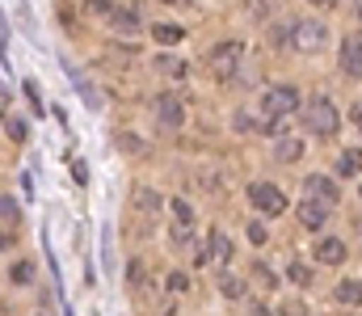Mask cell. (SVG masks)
<instances>
[{
	"label": "cell",
	"instance_id": "cell-6",
	"mask_svg": "<svg viewBox=\"0 0 362 316\" xmlns=\"http://www.w3.org/2000/svg\"><path fill=\"white\" fill-rule=\"evenodd\" d=\"M303 194H308V199H316V203H329V207H337V203H341L337 182H329L325 173H312V177L303 182Z\"/></svg>",
	"mask_w": 362,
	"mask_h": 316
},
{
	"label": "cell",
	"instance_id": "cell-25",
	"mask_svg": "<svg viewBox=\"0 0 362 316\" xmlns=\"http://www.w3.org/2000/svg\"><path fill=\"white\" fill-rule=\"evenodd\" d=\"M0 219H4V223L17 219V203H13V199H0Z\"/></svg>",
	"mask_w": 362,
	"mask_h": 316
},
{
	"label": "cell",
	"instance_id": "cell-31",
	"mask_svg": "<svg viewBox=\"0 0 362 316\" xmlns=\"http://www.w3.org/2000/svg\"><path fill=\"white\" fill-rule=\"evenodd\" d=\"M185 287H189L185 274H169V291H185Z\"/></svg>",
	"mask_w": 362,
	"mask_h": 316
},
{
	"label": "cell",
	"instance_id": "cell-23",
	"mask_svg": "<svg viewBox=\"0 0 362 316\" xmlns=\"http://www.w3.org/2000/svg\"><path fill=\"white\" fill-rule=\"evenodd\" d=\"M8 139H13V144L25 139V122H21V118H8Z\"/></svg>",
	"mask_w": 362,
	"mask_h": 316
},
{
	"label": "cell",
	"instance_id": "cell-22",
	"mask_svg": "<svg viewBox=\"0 0 362 316\" xmlns=\"http://www.w3.org/2000/svg\"><path fill=\"white\" fill-rule=\"evenodd\" d=\"M127 279H131V287L139 291V287H144V279H148V270H144L139 262H131V266H127Z\"/></svg>",
	"mask_w": 362,
	"mask_h": 316
},
{
	"label": "cell",
	"instance_id": "cell-26",
	"mask_svg": "<svg viewBox=\"0 0 362 316\" xmlns=\"http://www.w3.org/2000/svg\"><path fill=\"white\" fill-rule=\"evenodd\" d=\"M219 287H223V295H240V291H245V287H240L232 274H223V279H219Z\"/></svg>",
	"mask_w": 362,
	"mask_h": 316
},
{
	"label": "cell",
	"instance_id": "cell-10",
	"mask_svg": "<svg viewBox=\"0 0 362 316\" xmlns=\"http://www.w3.org/2000/svg\"><path fill=\"white\" fill-rule=\"evenodd\" d=\"M316 257H320L325 266H337V262H346V245L329 236V240H320V245H316Z\"/></svg>",
	"mask_w": 362,
	"mask_h": 316
},
{
	"label": "cell",
	"instance_id": "cell-2",
	"mask_svg": "<svg viewBox=\"0 0 362 316\" xmlns=\"http://www.w3.org/2000/svg\"><path fill=\"white\" fill-rule=\"evenodd\" d=\"M206 68L215 81H232L240 72V42H219L211 55H206Z\"/></svg>",
	"mask_w": 362,
	"mask_h": 316
},
{
	"label": "cell",
	"instance_id": "cell-37",
	"mask_svg": "<svg viewBox=\"0 0 362 316\" xmlns=\"http://www.w3.org/2000/svg\"><path fill=\"white\" fill-rule=\"evenodd\" d=\"M165 4H173V0H165Z\"/></svg>",
	"mask_w": 362,
	"mask_h": 316
},
{
	"label": "cell",
	"instance_id": "cell-13",
	"mask_svg": "<svg viewBox=\"0 0 362 316\" xmlns=\"http://www.w3.org/2000/svg\"><path fill=\"white\" fill-rule=\"evenodd\" d=\"M152 38H156V42H165V47H173V42L185 38V30L173 25V21H160V25H152Z\"/></svg>",
	"mask_w": 362,
	"mask_h": 316
},
{
	"label": "cell",
	"instance_id": "cell-1",
	"mask_svg": "<svg viewBox=\"0 0 362 316\" xmlns=\"http://www.w3.org/2000/svg\"><path fill=\"white\" fill-rule=\"evenodd\" d=\"M303 122H308L312 135H333V131L341 127V114H337V105L333 102L316 98V102H308V110H303Z\"/></svg>",
	"mask_w": 362,
	"mask_h": 316
},
{
	"label": "cell",
	"instance_id": "cell-19",
	"mask_svg": "<svg viewBox=\"0 0 362 316\" xmlns=\"http://www.w3.org/2000/svg\"><path fill=\"white\" fill-rule=\"evenodd\" d=\"M173 219H177V223H194V211H189L185 199H173Z\"/></svg>",
	"mask_w": 362,
	"mask_h": 316
},
{
	"label": "cell",
	"instance_id": "cell-33",
	"mask_svg": "<svg viewBox=\"0 0 362 316\" xmlns=\"http://www.w3.org/2000/svg\"><path fill=\"white\" fill-rule=\"evenodd\" d=\"M312 4H320V8H333V4H341V0H312Z\"/></svg>",
	"mask_w": 362,
	"mask_h": 316
},
{
	"label": "cell",
	"instance_id": "cell-36",
	"mask_svg": "<svg viewBox=\"0 0 362 316\" xmlns=\"http://www.w3.org/2000/svg\"><path fill=\"white\" fill-rule=\"evenodd\" d=\"M358 17H362V4H358Z\"/></svg>",
	"mask_w": 362,
	"mask_h": 316
},
{
	"label": "cell",
	"instance_id": "cell-8",
	"mask_svg": "<svg viewBox=\"0 0 362 316\" xmlns=\"http://www.w3.org/2000/svg\"><path fill=\"white\" fill-rule=\"evenodd\" d=\"M341 68H346L350 76H362V34H350V38L341 42Z\"/></svg>",
	"mask_w": 362,
	"mask_h": 316
},
{
	"label": "cell",
	"instance_id": "cell-7",
	"mask_svg": "<svg viewBox=\"0 0 362 316\" xmlns=\"http://www.w3.org/2000/svg\"><path fill=\"white\" fill-rule=\"evenodd\" d=\"M156 118H160V127H181L185 105H181L173 93H160V98H156Z\"/></svg>",
	"mask_w": 362,
	"mask_h": 316
},
{
	"label": "cell",
	"instance_id": "cell-9",
	"mask_svg": "<svg viewBox=\"0 0 362 316\" xmlns=\"http://www.w3.org/2000/svg\"><path fill=\"white\" fill-rule=\"evenodd\" d=\"M299 219H303V228H325V219H329V203H316V199H303V207H299Z\"/></svg>",
	"mask_w": 362,
	"mask_h": 316
},
{
	"label": "cell",
	"instance_id": "cell-24",
	"mask_svg": "<svg viewBox=\"0 0 362 316\" xmlns=\"http://www.w3.org/2000/svg\"><path fill=\"white\" fill-rule=\"evenodd\" d=\"M291 283H299V287H308V283H312V274H308V266H299V262H295V266H291Z\"/></svg>",
	"mask_w": 362,
	"mask_h": 316
},
{
	"label": "cell",
	"instance_id": "cell-34",
	"mask_svg": "<svg viewBox=\"0 0 362 316\" xmlns=\"http://www.w3.org/2000/svg\"><path fill=\"white\" fill-rule=\"evenodd\" d=\"M354 118H358V122H362V105H358V110H354Z\"/></svg>",
	"mask_w": 362,
	"mask_h": 316
},
{
	"label": "cell",
	"instance_id": "cell-28",
	"mask_svg": "<svg viewBox=\"0 0 362 316\" xmlns=\"http://www.w3.org/2000/svg\"><path fill=\"white\" fill-rule=\"evenodd\" d=\"M72 177L85 186V182H89V165H85V160H72Z\"/></svg>",
	"mask_w": 362,
	"mask_h": 316
},
{
	"label": "cell",
	"instance_id": "cell-5",
	"mask_svg": "<svg viewBox=\"0 0 362 316\" xmlns=\"http://www.w3.org/2000/svg\"><path fill=\"white\" fill-rule=\"evenodd\" d=\"M249 199H253V207L266 211V215H282L286 211V194L278 186H270V182H253L249 186Z\"/></svg>",
	"mask_w": 362,
	"mask_h": 316
},
{
	"label": "cell",
	"instance_id": "cell-32",
	"mask_svg": "<svg viewBox=\"0 0 362 316\" xmlns=\"http://www.w3.org/2000/svg\"><path fill=\"white\" fill-rule=\"evenodd\" d=\"M4 13V8H0ZM4 47H8V25H4V17H0V55H4Z\"/></svg>",
	"mask_w": 362,
	"mask_h": 316
},
{
	"label": "cell",
	"instance_id": "cell-11",
	"mask_svg": "<svg viewBox=\"0 0 362 316\" xmlns=\"http://www.w3.org/2000/svg\"><path fill=\"white\" fill-rule=\"evenodd\" d=\"M337 304L358 308V304H362V283H358V279H341V283H337Z\"/></svg>",
	"mask_w": 362,
	"mask_h": 316
},
{
	"label": "cell",
	"instance_id": "cell-17",
	"mask_svg": "<svg viewBox=\"0 0 362 316\" xmlns=\"http://www.w3.org/2000/svg\"><path fill=\"white\" fill-rule=\"evenodd\" d=\"M211 257L223 266V262H232V240L223 236V232H211Z\"/></svg>",
	"mask_w": 362,
	"mask_h": 316
},
{
	"label": "cell",
	"instance_id": "cell-29",
	"mask_svg": "<svg viewBox=\"0 0 362 316\" xmlns=\"http://www.w3.org/2000/svg\"><path fill=\"white\" fill-rule=\"evenodd\" d=\"M76 89L85 93V102H89V105H97V93L89 89V81H85V76H76Z\"/></svg>",
	"mask_w": 362,
	"mask_h": 316
},
{
	"label": "cell",
	"instance_id": "cell-14",
	"mask_svg": "<svg viewBox=\"0 0 362 316\" xmlns=\"http://www.w3.org/2000/svg\"><path fill=\"white\" fill-rule=\"evenodd\" d=\"M156 72L181 81V76H185V59H177V55H160V59H156Z\"/></svg>",
	"mask_w": 362,
	"mask_h": 316
},
{
	"label": "cell",
	"instance_id": "cell-20",
	"mask_svg": "<svg viewBox=\"0 0 362 316\" xmlns=\"http://www.w3.org/2000/svg\"><path fill=\"white\" fill-rule=\"evenodd\" d=\"M291 34H295V25H270V42H274V47L291 42Z\"/></svg>",
	"mask_w": 362,
	"mask_h": 316
},
{
	"label": "cell",
	"instance_id": "cell-30",
	"mask_svg": "<svg viewBox=\"0 0 362 316\" xmlns=\"http://www.w3.org/2000/svg\"><path fill=\"white\" fill-rule=\"evenodd\" d=\"M249 240H253V245H266V228H262V223H249Z\"/></svg>",
	"mask_w": 362,
	"mask_h": 316
},
{
	"label": "cell",
	"instance_id": "cell-35",
	"mask_svg": "<svg viewBox=\"0 0 362 316\" xmlns=\"http://www.w3.org/2000/svg\"><path fill=\"white\" fill-rule=\"evenodd\" d=\"M4 98H8V93H4V85H0V102H4Z\"/></svg>",
	"mask_w": 362,
	"mask_h": 316
},
{
	"label": "cell",
	"instance_id": "cell-16",
	"mask_svg": "<svg viewBox=\"0 0 362 316\" xmlns=\"http://www.w3.org/2000/svg\"><path fill=\"white\" fill-rule=\"evenodd\" d=\"M337 169H341V177L362 173V152H358V148H346V152H341V160H337Z\"/></svg>",
	"mask_w": 362,
	"mask_h": 316
},
{
	"label": "cell",
	"instance_id": "cell-3",
	"mask_svg": "<svg viewBox=\"0 0 362 316\" xmlns=\"http://www.w3.org/2000/svg\"><path fill=\"white\" fill-rule=\"evenodd\" d=\"M291 47H295V51H320V47H329V30H325V21H295Z\"/></svg>",
	"mask_w": 362,
	"mask_h": 316
},
{
	"label": "cell",
	"instance_id": "cell-21",
	"mask_svg": "<svg viewBox=\"0 0 362 316\" xmlns=\"http://www.w3.org/2000/svg\"><path fill=\"white\" fill-rule=\"evenodd\" d=\"M30 279H34V266H30V262H17V266H13V283H21V287H25Z\"/></svg>",
	"mask_w": 362,
	"mask_h": 316
},
{
	"label": "cell",
	"instance_id": "cell-15",
	"mask_svg": "<svg viewBox=\"0 0 362 316\" xmlns=\"http://www.w3.org/2000/svg\"><path fill=\"white\" fill-rule=\"evenodd\" d=\"M135 207L144 211V215H160L165 203H160V194H156V190H135Z\"/></svg>",
	"mask_w": 362,
	"mask_h": 316
},
{
	"label": "cell",
	"instance_id": "cell-27",
	"mask_svg": "<svg viewBox=\"0 0 362 316\" xmlns=\"http://www.w3.org/2000/svg\"><path fill=\"white\" fill-rule=\"evenodd\" d=\"M118 148H122V152H139V148H144V144H139V139H135V135H118Z\"/></svg>",
	"mask_w": 362,
	"mask_h": 316
},
{
	"label": "cell",
	"instance_id": "cell-18",
	"mask_svg": "<svg viewBox=\"0 0 362 316\" xmlns=\"http://www.w3.org/2000/svg\"><path fill=\"white\" fill-rule=\"evenodd\" d=\"M189 240H194V223H177L173 228V245L177 249H189Z\"/></svg>",
	"mask_w": 362,
	"mask_h": 316
},
{
	"label": "cell",
	"instance_id": "cell-4",
	"mask_svg": "<svg viewBox=\"0 0 362 316\" xmlns=\"http://www.w3.org/2000/svg\"><path fill=\"white\" fill-rule=\"evenodd\" d=\"M262 110L270 114V122H278V118H286V114L299 110V93H295L291 85H278V89H270V93L262 98Z\"/></svg>",
	"mask_w": 362,
	"mask_h": 316
},
{
	"label": "cell",
	"instance_id": "cell-12",
	"mask_svg": "<svg viewBox=\"0 0 362 316\" xmlns=\"http://www.w3.org/2000/svg\"><path fill=\"white\" fill-rule=\"evenodd\" d=\"M299 152H303V144H299V139H291V135L274 139V156H278V160H286V165H291V160H299Z\"/></svg>",
	"mask_w": 362,
	"mask_h": 316
}]
</instances>
